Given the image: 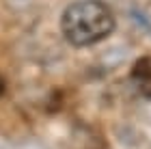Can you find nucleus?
Listing matches in <instances>:
<instances>
[{
	"mask_svg": "<svg viewBox=\"0 0 151 149\" xmlns=\"http://www.w3.org/2000/svg\"><path fill=\"white\" fill-rule=\"evenodd\" d=\"M132 84L142 97L151 99V56H140L129 71Z\"/></svg>",
	"mask_w": 151,
	"mask_h": 149,
	"instance_id": "nucleus-2",
	"label": "nucleus"
},
{
	"mask_svg": "<svg viewBox=\"0 0 151 149\" xmlns=\"http://www.w3.org/2000/svg\"><path fill=\"white\" fill-rule=\"evenodd\" d=\"M2 93H4V78L0 76V95H2Z\"/></svg>",
	"mask_w": 151,
	"mask_h": 149,
	"instance_id": "nucleus-3",
	"label": "nucleus"
},
{
	"mask_svg": "<svg viewBox=\"0 0 151 149\" xmlns=\"http://www.w3.org/2000/svg\"><path fill=\"white\" fill-rule=\"evenodd\" d=\"M65 39L76 48L104 41L114 30V15L101 0H80L65 9L60 17Z\"/></svg>",
	"mask_w": 151,
	"mask_h": 149,
	"instance_id": "nucleus-1",
	"label": "nucleus"
}]
</instances>
